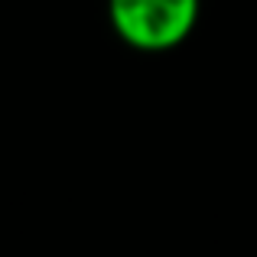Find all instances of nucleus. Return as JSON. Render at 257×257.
Instances as JSON below:
<instances>
[{"instance_id":"1","label":"nucleus","mask_w":257,"mask_h":257,"mask_svg":"<svg viewBox=\"0 0 257 257\" xmlns=\"http://www.w3.org/2000/svg\"><path fill=\"white\" fill-rule=\"evenodd\" d=\"M202 0H107L120 43L140 52H170L192 36Z\"/></svg>"}]
</instances>
